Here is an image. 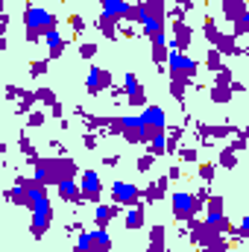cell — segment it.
Returning a JSON list of instances; mask_svg holds the SVG:
<instances>
[{
  "label": "cell",
  "mask_w": 249,
  "mask_h": 252,
  "mask_svg": "<svg viewBox=\"0 0 249 252\" xmlns=\"http://www.w3.org/2000/svg\"><path fill=\"white\" fill-rule=\"evenodd\" d=\"M30 167H32V179L41 182V185H59L64 179H76L79 176V164L70 158V156H35L30 158Z\"/></svg>",
  "instance_id": "cell-1"
},
{
  "label": "cell",
  "mask_w": 249,
  "mask_h": 252,
  "mask_svg": "<svg viewBox=\"0 0 249 252\" xmlns=\"http://www.w3.org/2000/svg\"><path fill=\"white\" fill-rule=\"evenodd\" d=\"M138 124H141V144H150L156 135L167 132V112L156 103H147L138 115Z\"/></svg>",
  "instance_id": "cell-2"
},
{
  "label": "cell",
  "mask_w": 249,
  "mask_h": 252,
  "mask_svg": "<svg viewBox=\"0 0 249 252\" xmlns=\"http://www.w3.org/2000/svg\"><path fill=\"white\" fill-rule=\"evenodd\" d=\"M24 27H27V32L44 38L47 30L59 27V15H53L50 9H41V6H35V3H27V6H24Z\"/></svg>",
  "instance_id": "cell-3"
},
{
  "label": "cell",
  "mask_w": 249,
  "mask_h": 252,
  "mask_svg": "<svg viewBox=\"0 0 249 252\" xmlns=\"http://www.w3.org/2000/svg\"><path fill=\"white\" fill-rule=\"evenodd\" d=\"M164 70L167 76H185L193 82V76L199 73V62L190 59L187 53H179V50H167V59H164Z\"/></svg>",
  "instance_id": "cell-4"
},
{
  "label": "cell",
  "mask_w": 249,
  "mask_h": 252,
  "mask_svg": "<svg viewBox=\"0 0 249 252\" xmlns=\"http://www.w3.org/2000/svg\"><path fill=\"white\" fill-rule=\"evenodd\" d=\"M170 208H173L176 223H185L190 217H199V214H202V205L193 199L190 190H173V193H170Z\"/></svg>",
  "instance_id": "cell-5"
},
{
  "label": "cell",
  "mask_w": 249,
  "mask_h": 252,
  "mask_svg": "<svg viewBox=\"0 0 249 252\" xmlns=\"http://www.w3.org/2000/svg\"><path fill=\"white\" fill-rule=\"evenodd\" d=\"M76 185H79V193H82L85 202H94V205H97V202L103 199V182H100V173H97V170H91V167L79 170Z\"/></svg>",
  "instance_id": "cell-6"
},
{
  "label": "cell",
  "mask_w": 249,
  "mask_h": 252,
  "mask_svg": "<svg viewBox=\"0 0 249 252\" xmlns=\"http://www.w3.org/2000/svg\"><path fill=\"white\" fill-rule=\"evenodd\" d=\"M100 15L112 18V21H126V24H138V9L126 0H100Z\"/></svg>",
  "instance_id": "cell-7"
},
{
  "label": "cell",
  "mask_w": 249,
  "mask_h": 252,
  "mask_svg": "<svg viewBox=\"0 0 249 252\" xmlns=\"http://www.w3.org/2000/svg\"><path fill=\"white\" fill-rule=\"evenodd\" d=\"M112 85H115V79H112V70H109V67H100V64H91V67H88V76H85V91H88L91 97H97V94L109 91Z\"/></svg>",
  "instance_id": "cell-8"
},
{
  "label": "cell",
  "mask_w": 249,
  "mask_h": 252,
  "mask_svg": "<svg viewBox=\"0 0 249 252\" xmlns=\"http://www.w3.org/2000/svg\"><path fill=\"white\" fill-rule=\"evenodd\" d=\"M109 196H112L115 205L129 208V205H138V202H141V188H138L135 182H115V185L109 188Z\"/></svg>",
  "instance_id": "cell-9"
},
{
  "label": "cell",
  "mask_w": 249,
  "mask_h": 252,
  "mask_svg": "<svg viewBox=\"0 0 249 252\" xmlns=\"http://www.w3.org/2000/svg\"><path fill=\"white\" fill-rule=\"evenodd\" d=\"M124 103H129V106H135V109H144L147 106V91H144V85H141V79L129 70L124 76Z\"/></svg>",
  "instance_id": "cell-10"
},
{
  "label": "cell",
  "mask_w": 249,
  "mask_h": 252,
  "mask_svg": "<svg viewBox=\"0 0 249 252\" xmlns=\"http://www.w3.org/2000/svg\"><path fill=\"white\" fill-rule=\"evenodd\" d=\"M190 41H193V30L187 27L185 21H170L167 47H170V50H179V53H187V50H190Z\"/></svg>",
  "instance_id": "cell-11"
},
{
  "label": "cell",
  "mask_w": 249,
  "mask_h": 252,
  "mask_svg": "<svg viewBox=\"0 0 249 252\" xmlns=\"http://www.w3.org/2000/svg\"><path fill=\"white\" fill-rule=\"evenodd\" d=\"M76 241H82L88 252H112V235H109V229H94V232H79L76 235Z\"/></svg>",
  "instance_id": "cell-12"
},
{
  "label": "cell",
  "mask_w": 249,
  "mask_h": 252,
  "mask_svg": "<svg viewBox=\"0 0 249 252\" xmlns=\"http://www.w3.org/2000/svg\"><path fill=\"white\" fill-rule=\"evenodd\" d=\"M167 185H170V179H167V176L153 179L150 185H144V188H141V202H144V205H153V202L164 199V196H167Z\"/></svg>",
  "instance_id": "cell-13"
},
{
  "label": "cell",
  "mask_w": 249,
  "mask_h": 252,
  "mask_svg": "<svg viewBox=\"0 0 249 252\" xmlns=\"http://www.w3.org/2000/svg\"><path fill=\"white\" fill-rule=\"evenodd\" d=\"M44 41H47V62H53V59H62L64 50H67V41L62 38L59 27L47 30V32H44Z\"/></svg>",
  "instance_id": "cell-14"
},
{
  "label": "cell",
  "mask_w": 249,
  "mask_h": 252,
  "mask_svg": "<svg viewBox=\"0 0 249 252\" xmlns=\"http://www.w3.org/2000/svg\"><path fill=\"white\" fill-rule=\"evenodd\" d=\"M144 223H147V205H144V202L129 205L126 214H124V226L129 232H138V229H144Z\"/></svg>",
  "instance_id": "cell-15"
},
{
  "label": "cell",
  "mask_w": 249,
  "mask_h": 252,
  "mask_svg": "<svg viewBox=\"0 0 249 252\" xmlns=\"http://www.w3.org/2000/svg\"><path fill=\"white\" fill-rule=\"evenodd\" d=\"M115 217H121V205H115V202H97V208H94V223H97V229H109V223L115 220Z\"/></svg>",
  "instance_id": "cell-16"
},
{
  "label": "cell",
  "mask_w": 249,
  "mask_h": 252,
  "mask_svg": "<svg viewBox=\"0 0 249 252\" xmlns=\"http://www.w3.org/2000/svg\"><path fill=\"white\" fill-rule=\"evenodd\" d=\"M150 47H153V62L158 70H164V59H167V32H156L150 35Z\"/></svg>",
  "instance_id": "cell-17"
},
{
  "label": "cell",
  "mask_w": 249,
  "mask_h": 252,
  "mask_svg": "<svg viewBox=\"0 0 249 252\" xmlns=\"http://www.w3.org/2000/svg\"><path fill=\"white\" fill-rule=\"evenodd\" d=\"M121 138L126 144H141V124L135 115H121Z\"/></svg>",
  "instance_id": "cell-18"
},
{
  "label": "cell",
  "mask_w": 249,
  "mask_h": 252,
  "mask_svg": "<svg viewBox=\"0 0 249 252\" xmlns=\"http://www.w3.org/2000/svg\"><path fill=\"white\" fill-rule=\"evenodd\" d=\"M56 190H59L62 202H67V205H82V202H85V199H82V193H79L76 179H64V182H59V185H56Z\"/></svg>",
  "instance_id": "cell-19"
},
{
  "label": "cell",
  "mask_w": 249,
  "mask_h": 252,
  "mask_svg": "<svg viewBox=\"0 0 249 252\" xmlns=\"http://www.w3.org/2000/svg\"><path fill=\"white\" fill-rule=\"evenodd\" d=\"M167 250V226L164 223H156L150 229V244H147V252H164Z\"/></svg>",
  "instance_id": "cell-20"
},
{
  "label": "cell",
  "mask_w": 249,
  "mask_h": 252,
  "mask_svg": "<svg viewBox=\"0 0 249 252\" xmlns=\"http://www.w3.org/2000/svg\"><path fill=\"white\" fill-rule=\"evenodd\" d=\"M205 220H214V217H220V214H226V199L220 196V193H208L205 196Z\"/></svg>",
  "instance_id": "cell-21"
},
{
  "label": "cell",
  "mask_w": 249,
  "mask_h": 252,
  "mask_svg": "<svg viewBox=\"0 0 249 252\" xmlns=\"http://www.w3.org/2000/svg\"><path fill=\"white\" fill-rule=\"evenodd\" d=\"M170 79V85H167V91H170V97L182 106L185 103V94H187V88H190V79H185V76H167Z\"/></svg>",
  "instance_id": "cell-22"
},
{
  "label": "cell",
  "mask_w": 249,
  "mask_h": 252,
  "mask_svg": "<svg viewBox=\"0 0 249 252\" xmlns=\"http://www.w3.org/2000/svg\"><path fill=\"white\" fill-rule=\"evenodd\" d=\"M94 27L100 30V35L103 38H109V41H118L121 35H118V21H112V18H106V15H100L97 21H94Z\"/></svg>",
  "instance_id": "cell-23"
},
{
  "label": "cell",
  "mask_w": 249,
  "mask_h": 252,
  "mask_svg": "<svg viewBox=\"0 0 249 252\" xmlns=\"http://www.w3.org/2000/svg\"><path fill=\"white\" fill-rule=\"evenodd\" d=\"M208 94H211V103H232V97H235L232 88H229V82H214Z\"/></svg>",
  "instance_id": "cell-24"
},
{
  "label": "cell",
  "mask_w": 249,
  "mask_h": 252,
  "mask_svg": "<svg viewBox=\"0 0 249 252\" xmlns=\"http://www.w3.org/2000/svg\"><path fill=\"white\" fill-rule=\"evenodd\" d=\"M247 12V0H223V15H226V21L232 24L238 15H244Z\"/></svg>",
  "instance_id": "cell-25"
},
{
  "label": "cell",
  "mask_w": 249,
  "mask_h": 252,
  "mask_svg": "<svg viewBox=\"0 0 249 252\" xmlns=\"http://www.w3.org/2000/svg\"><path fill=\"white\" fill-rule=\"evenodd\" d=\"M232 35L241 41V38H247L249 35V9L244 12V15H238L235 21H232Z\"/></svg>",
  "instance_id": "cell-26"
},
{
  "label": "cell",
  "mask_w": 249,
  "mask_h": 252,
  "mask_svg": "<svg viewBox=\"0 0 249 252\" xmlns=\"http://www.w3.org/2000/svg\"><path fill=\"white\" fill-rule=\"evenodd\" d=\"M35 103L50 109L53 103H59V97H56V91H53V88H47V85H38V88H35Z\"/></svg>",
  "instance_id": "cell-27"
},
{
  "label": "cell",
  "mask_w": 249,
  "mask_h": 252,
  "mask_svg": "<svg viewBox=\"0 0 249 252\" xmlns=\"http://www.w3.org/2000/svg\"><path fill=\"white\" fill-rule=\"evenodd\" d=\"M202 35L208 38V44H211V47H214V41L220 38V30H217V21H214L211 15H205V18H202Z\"/></svg>",
  "instance_id": "cell-28"
},
{
  "label": "cell",
  "mask_w": 249,
  "mask_h": 252,
  "mask_svg": "<svg viewBox=\"0 0 249 252\" xmlns=\"http://www.w3.org/2000/svg\"><path fill=\"white\" fill-rule=\"evenodd\" d=\"M214 164H220V167H226V170H235V167H238V153L226 147V150L217 153V161H214Z\"/></svg>",
  "instance_id": "cell-29"
},
{
  "label": "cell",
  "mask_w": 249,
  "mask_h": 252,
  "mask_svg": "<svg viewBox=\"0 0 249 252\" xmlns=\"http://www.w3.org/2000/svg\"><path fill=\"white\" fill-rule=\"evenodd\" d=\"M6 202H12V205H21V208H27V190L21 188V185H12V188H6Z\"/></svg>",
  "instance_id": "cell-30"
},
{
  "label": "cell",
  "mask_w": 249,
  "mask_h": 252,
  "mask_svg": "<svg viewBox=\"0 0 249 252\" xmlns=\"http://www.w3.org/2000/svg\"><path fill=\"white\" fill-rule=\"evenodd\" d=\"M38 103H35V91H27L21 100H18V106H15V115H27V112H32Z\"/></svg>",
  "instance_id": "cell-31"
},
{
  "label": "cell",
  "mask_w": 249,
  "mask_h": 252,
  "mask_svg": "<svg viewBox=\"0 0 249 252\" xmlns=\"http://www.w3.org/2000/svg\"><path fill=\"white\" fill-rule=\"evenodd\" d=\"M196 170H199V182H202V185H211V182H214V173H217V164H214V161H199Z\"/></svg>",
  "instance_id": "cell-32"
},
{
  "label": "cell",
  "mask_w": 249,
  "mask_h": 252,
  "mask_svg": "<svg viewBox=\"0 0 249 252\" xmlns=\"http://www.w3.org/2000/svg\"><path fill=\"white\" fill-rule=\"evenodd\" d=\"M205 67L217 73V70H223V67H226V59H223L214 47H208V53H205Z\"/></svg>",
  "instance_id": "cell-33"
},
{
  "label": "cell",
  "mask_w": 249,
  "mask_h": 252,
  "mask_svg": "<svg viewBox=\"0 0 249 252\" xmlns=\"http://www.w3.org/2000/svg\"><path fill=\"white\" fill-rule=\"evenodd\" d=\"M44 124H47V112H41L38 106L32 112H27V126L30 129H38V126H44Z\"/></svg>",
  "instance_id": "cell-34"
},
{
  "label": "cell",
  "mask_w": 249,
  "mask_h": 252,
  "mask_svg": "<svg viewBox=\"0 0 249 252\" xmlns=\"http://www.w3.org/2000/svg\"><path fill=\"white\" fill-rule=\"evenodd\" d=\"M67 27H70V30H73V38H79V35H82V32H85V18H82V15H76V12H73V15H67Z\"/></svg>",
  "instance_id": "cell-35"
},
{
  "label": "cell",
  "mask_w": 249,
  "mask_h": 252,
  "mask_svg": "<svg viewBox=\"0 0 249 252\" xmlns=\"http://www.w3.org/2000/svg\"><path fill=\"white\" fill-rule=\"evenodd\" d=\"M18 147H21V153H24V156H27V161H30V158H35V156H38V153H35V147H32V141H30V138H27V132H21V135H18Z\"/></svg>",
  "instance_id": "cell-36"
},
{
  "label": "cell",
  "mask_w": 249,
  "mask_h": 252,
  "mask_svg": "<svg viewBox=\"0 0 249 252\" xmlns=\"http://www.w3.org/2000/svg\"><path fill=\"white\" fill-rule=\"evenodd\" d=\"M100 141H103V135H97V132H91V129L82 132V147H85V150H97Z\"/></svg>",
  "instance_id": "cell-37"
},
{
  "label": "cell",
  "mask_w": 249,
  "mask_h": 252,
  "mask_svg": "<svg viewBox=\"0 0 249 252\" xmlns=\"http://www.w3.org/2000/svg\"><path fill=\"white\" fill-rule=\"evenodd\" d=\"M135 167H138V173H150V170L156 167V156H150V153H144V156H138V161H135Z\"/></svg>",
  "instance_id": "cell-38"
},
{
  "label": "cell",
  "mask_w": 249,
  "mask_h": 252,
  "mask_svg": "<svg viewBox=\"0 0 249 252\" xmlns=\"http://www.w3.org/2000/svg\"><path fill=\"white\" fill-rule=\"evenodd\" d=\"M176 156H179V161H187V164H196L199 161L196 147H182V150H176Z\"/></svg>",
  "instance_id": "cell-39"
},
{
  "label": "cell",
  "mask_w": 249,
  "mask_h": 252,
  "mask_svg": "<svg viewBox=\"0 0 249 252\" xmlns=\"http://www.w3.org/2000/svg\"><path fill=\"white\" fill-rule=\"evenodd\" d=\"M47 67H50L47 59H35V62H30V76H32V79H38V76H44V73H47Z\"/></svg>",
  "instance_id": "cell-40"
},
{
  "label": "cell",
  "mask_w": 249,
  "mask_h": 252,
  "mask_svg": "<svg viewBox=\"0 0 249 252\" xmlns=\"http://www.w3.org/2000/svg\"><path fill=\"white\" fill-rule=\"evenodd\" d=\"M97 53H100V47H97L94 41H79V56H82V59H94Z\"/></svg>",
  "instance_id": "cell-41"
},
{
  "label": "cell",
  "mask_w": 249,
  "mask_h": 252,
  "mask_svg": "<svg viewBox=\"0 0 249 252\" xmlns=\"http://www.w3.org/2000/svg\"><path fill=\"white\" fill-rule=\"evenodd\" d=\"M3 94H6V100H21V97L27 94V88H21V85H6Z\"/></svg>",
  "instance_id": "cell-42"
},
{
  "label": "cell",
  "mask_w": 249,
  "mask_h": 252,
  "mask_svg": "<svg viewBox=\"0 0 249 252\" xmlns=\"http://www.w3.org/2000/svg\"><path fill=\"white\" fill-rule=\"evenodd\" d=\"M103 164H106V167H118V164H121V156H118V153H109V156H103Z\"/></svg>",
  "instance_id": "cell-43"
},
{
  "label": "cell",
  "mask_w": 249,
  "mask_h": 252,
  "mask_svg": "<svg viewBox=\"0 0 249 252\" xmlns=\"http://www.w3.org/2000/svg\"><path fill=\"white\" fill-rule=\"evenodd\" d=\"M47 118H56V121H62V118H64L62 103H53V106H50V115H47Z\"/></svg>",
  "instance_id": "cell-44"
},
{
  "label": "cell",
  "mask_w": 249,
  "mask_h": 252,
  "mask_svg": "<svg viewBox=\"0 0 249 252\" xmlns=\"http://www.w3.org/2000/svg\"><path fill=\"white\" fill-rule=\"evenodd\" d=\"M164 176H167V179H170V182H176V179H179V176H182V164H173V167H170V170H167V173H164Z\"/></svg>",
  "instance_id": "cell-45"
},
{
  "label": "cell",
  "mask_w": 249,
  "mask_h": 252,
  "mask_svg": "<svg viewBox=\"0 0 249 252\" xmlns=\"http://www.w3.org/2000/svg\"><path fill=\"white\" fill-rule=\"evenodd\" d=\"M229 88H232V94H244V91H247V85H244L241 79H232V82H229Z\"/></svg>",
  "instance_id": "cell-46"
},
{
  "label": "cell",
  "mask_w": 249,
  "mask_h": 252,
  "mask_svg": "<svg viewBox=\"0 0 249 252\" xmlns=\"http://www.w3.org/2000/svg\"><path fill=\"white\" fill-rule=\"evenodd\" d=\"M238 232H241V238H244V241L249 238V217H241V226H238Z\"/></svg>",
  "instance_id": "cell-47"
},
{
  "label": "cell",
  "mask_w": 249,
  "mask_h": 252,
  "mask_svg": "<svg viewBox=\"0 0 249 252\" xmlns=\"http://www.w3.org/2000/svg\"><path fill=\"white\" fill-rule=\"evenodd\" d=\"M109 94H112L118 103H124V88H121V85H112V88H109Z\"/></svg>",
  "instance_id": "cell-48"
},
{
  "label": "cell",
  "mask_w": 249,
  "mask_h": 252,
  "mask_svg": "<svg viewBox=\"0 0 249 252\" xmlns=\"http://www.w3.org/2000/svg\"><path fill=\"white\" fill-rule=\"evenodd\" d=\"M82 229H85V226H82L79 220H73V223H67V235H79Z\"/></svg>",
  "instance_id": "cell-49"
},
{
  "label": "cell",
  "mask_w": 249,
  "mask_h": 252,
  "mask_svg": "<svg viewBox=\"0 0 249 252\" xmlns=\"http://www.w3.org/2000/svg\"><path fill=\"white\" fill-rule=\"evenodd\" d=\"M9 30V12H0V35H6Z\"/></svg>",
  "instance_id": "cell-50"
},
{
  "label": "cell",
  "mask_w": 249,
  "mask_h": 252,
  "mask_svg": "<svg viewBox=\"0 0 249 252\" xmlns=\"http://www.w3.org/2000/svg\"><path fill=\"white\" fill-rule=\"evenodd\" d=\"M73 252H88V247L82 241H73Z\"/></svg>",
  "instance_id": "cell-51"
},
{
  "label": "cell",
  "mask_w": 249,
  "mask_h": 252,
  "mask_svg": "<svg viewBox=\"0 0 249 252\" xmlns=\"http://www.w3.org/2000/svg\"><path fill=\"white\" fill-rule=\"evenodd\" d=\"M6 47H9V41H6V35H0V53H3Z\"/></svg>",
  "instance_id": "cell-52"
},
{
  "label": "cell",
  "mask_w": 249,
  "mask_h": 252,
  "mask_svg": "<svg viewBox=\"0 0 249 252\" xmlns=\"http://www.w3.org/2000/svg\"><path fill=\"white\" fill-rule=\"evenodd\" d=\"M6 153H9V144L3 141V144H0V156H6Z\"/></svg>",
  "instance_id": "cell-53"
},
{
  "label": "cell",
  "mask_w": 249,
  "mask_h": 252,
  "mask_svg": "<svg viewBox=\"0 0 249 252\" xmlns=\"http://www.w3.org/2000/svg\"><path fill=\"white\" fill-rule=\"evenodd\" d=\"M0 12H6V0H0Z\"/></svg>",
  "instance_id": "cell-54"
},
{
  "label": "cell",
  "mask_w": 249,
  "mask_h": 252,
  "mask_svg": "<svg viewBox=\"0 0 249 252\" xmlns=\"http://www.w3.org/2000/svg\"><path fill=\"white\" fill-rule=\"evenodd\" d=\"M173 3H176V6H179V3H185V0H173Z\"/></svg>",
  "instance_id": "cell-55"
},
{
  "label": "cell",
  "mask_w": 249,
  "mask_h": 252,
  "mask_svg": "<svg viewBox=\"0 0 249 252\" xmlns=\"http://www.w3.org/2000/svg\"><path fill=\"white\" fill-rule=\"evenodd\" d=\"M164 252H179V250H164Z\"/></svg>",
  "instance_id": "cell-56"
},
{
  "label": "cell",
  "mask_w": 249,
  "mask_h": 252,
  "mask_svg": "<svg viewBox=\"0 0 249 252\" xmlns=\"http://www.w3.org/2000/svg\"><path fill=\"white\" fill-rule=\"evenodd\" d=\"M229 252H238V250H229Z\"/></svg>",
  "instance_id": "cell-57"
}]
</instances>
